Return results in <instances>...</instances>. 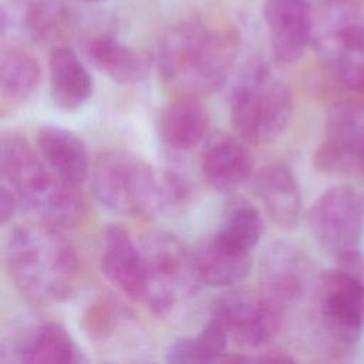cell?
I'll return each instance as SVG.
<instances>
[{"instance_id": "cell-17", "label": "cell", "mask_w": 364, "mask_h": 364, "mask_svg": "<svg viewBox=\"0 0 364 364\" xmlns=\"http://www.w3.org/2000/svg\"><path fill=\"white\" fill-rule=\"evenodd\" d=\"M246 141L219 131L205 144L200 169L206 183L219 192H233L252 175V156Z\"/></svg>"}, {"instance_id": "cell-16", "label": "cell", "mask_w": 364, "mask_h": 364, "mask_svg": "<svg viewBox=\"0 0 364 364\" xmlns=\"http://www.w3.org/2000/svg\"><path fill=\"white\" fill-rule=\"evenodd\" d=\"M101 270L104 276L128 297L142 301L145 267L139 245L127 229L118 225L105 228L101 240Z\"/></svg>"}, {"instance_id": "cell-9", "label": "cell", "mask_w": 364, "mask_h": 364, "mask_svg": "<svg viewBox=\"0 0 364 364\" xmlns=\"http://www.w3.org/2000/svg\"><path fill=\"white\" fill-rule=\"evenodd\" d=\"M309 226L333 257L358 247L364 235V193L350 185H336L323 192L309 210Z\"/></svg>"}, {"instance_id": "cell-29", "label": "cell", "mask_w": 364, "mask_h": 364, "mask_svg": "<svg viewBox=\"0 0 364 364\" xmlns=\"http://www.w3.org/2000/svg\"><path fill=\"white\" fill-rule=\"evenodd\" d=\"M85 1H94V3H97V1H104V0H85Z\"/></svg>"}, {"instance_id": "cell-18", "label": "cell", "mask_w": 364, "mask_h": 364, "mask_svg": "<svg viewBox=\"0 0 364 364\" xmlns=\"http://www.w3.org/2000/svg\"><path fill=\"white\" fill-rule=\"evenodd\" d=\"M253 188L276 225L283 229L297 226L301 215V192L293 171L286 164L264 165L255 175Z\"/></svg>"}, {"instance_id": "cell-8", "label": "cell", "mask_w": 364, "mask_h": 364, "mask_svg": "<svg viewBox=\"0 0 364 364\" xmlns=\"http://www.w3.org/2000/svg\"><path fill=\"white\" fill-rule=\"evenodd\" d=\"M313 307L328 354L348 358L364 328V274L338 264L321 272L313 287Z\"/></svg>"}, {"instance_id": "cell-6", "label": "cell", "mask_w": 364, "mask_h": 364, "mask_svg": "<svg viewBox=\"0 0 364 364\" xmlns=\"http://www.w3.org/2000/svg\"><path fill=\"white\" fill-rule=\"evenodd\" d=\"M293 115L289 87L260 60L243 67L230 92V121L246 142H272L287 128Z\"/></svg>"}, {"instance_id": "cell-3", "label": "cell", "mask_w": 364, "mask_h": 364, "mask_svg": "<svg viewBox=\"0 0 364 364\" xmlns=\"http://www.w3.org/2000/svg\"><path fill=\"white\" fill-rule=\"evenodd\" d=\"M91 178L97 199L109 210L129 216L165 213L182 203L188 193L179 175L158 169L127 151L101 154Z\"/></svg>"}, {"instance_id": "cell-23", "label": "cell", "mask_w": 364, "mask_h": 364, "mask_svg": "<svg viewBox=\"0 0 364 364\" xmlns=\"http://www.w3.org/2000/svg\"><path fill=\"white\" fill-rule=\"evenodd\" d=\"M68 0H14V21L36 43L60 38L73 23Z\"/></svg>"}, {"instance_id": "cell-11", "label": "cell", "mask_w": 364, "mask_h": 364, "mask_svg": "<svg viewBox=\"0 0 364 364\" xmlns=\"http://www.w3.org/2000/svg\"><path fill=\"white\" fill-rule=\"evenodd\" d=\"M316 279L310 259L289 242H272L260 257V291L284 313L314 287Z\"/></svg>"}, {"instance_id": "cell-22", "label": "cell", "mask_w": 364, "mask_h": 364, "mask_svg": "<svg viewBox=\"0 0 364 364\" xmlns=\"http://www.w3.org/2000/svg\"><path fill=\"white\" fill-rule=\"evenodd\" d=\"M51 95L63 109L81 107L92 94V78L75 51L68 47H55L50 54Z\"/></svg>"}, {"instance_id": "cell-28", "label": "cell", "mask_w": 364, "mask_h": 364, "mask_svg": "<svg viewBox=\"0 0 364 364\" xmlns=\"http://www.w3.org/2000/svg\"><path fill=\"white\" fill-rule=\"evenodd\" d=\"M360 171L364 176V128H363V138H361V149H360V161H358Z\"/></svg>"}, {"instance_id": "cell-1", "label": "cell", "mask_w": 364, "mask_h": 364, "mask_svg": "<svg viewBox=\"0 0 364 364\" xmlns=\"http://www.w3.org/2000/svg\"><path fill=\"white\" fill-rule=\"evenodd\" d=\"M237 48V34L232 28L199 20L182 21L169 28L161 40V78L179 97H206L228 80Z\"/></svg>"}, {"instance_id": "cell-7", "label": "cell", "mask_w": 364, "mask_h": 364, "mask_svg": "<svg viewBox=\"0 0 364 364\" xmlns=\"http://www.w3.org/2000/svg\"><path fill=\"white\" fill-rule=\"evenodd\" d=\"M139 247L145 267L142 301L152 314L165 317L195 296L203 283L193 250L164 230L146 233Z\"/></svg>"}, {"instance_id": "cell-12", "label": "cell", "mask_w": 364, "mask_h": 364, "mask_svg": "<svg viewBox=\"0 0 364 364\" xmlns=\"http://www.w3.org/2000/svg\"><path fill=\"white\" fill-rule=\"evenodd\" d=\"M363 128L360 108L333 102L324 127V135L313 154L314 168L324 175L350 172L360 161Z\"/></svg>"}, {"instance_id": "cell-26", "label": "cell", "mask_w": 364, "mask_h": 364, "mask_svg": "<svg viewBox=\"0 0 364 364\" xmlns=\"http://www.w3.org/2000/svg\"><path fill=\"white\" fill-rule=\"evenodd\" d=\"M228 334L223 327L209 318L208 324L195 337L175 340L165 350L168 363H215L222 361L228 344Z\"/></svg>"}, {"instance_id": "cell-24", "label": "cell", "mask_w": 364, "mask_h": 364, "mask_svg": "<svg viewBox=\"0 0 364 364\" xmlns=\"http://www.w3.org/2000/svg\"><path fill=\"white\" fill-rule=\"evenodd\" d=\"M41 70L37 60L23 48L4 47L0 53V91L3 105L24 102L37 88Z\"/></svg>"}, {"instance_id": "cell-20", "label": "cell", "mask_w": 364, "mask_h": 364, "mask_svg": "<svg viewBox=\"0 0 364 364\" xmlns=\"http://www.w3.org/2000/svg\"><path fill=\"white\" fill-rule=\"evenodd\" d=\"M209 115L196 98L182 97L168 104L158 117V135L175 151H189L208 134Z\"/></svg>"}, {"instance_id": "cell-15", "label": "cell", "mask_w": 364, "mask_h": 364, "mask_svg": "<svg viewBox=\"0 0 364 364\" xmlns=\"http://www.w3.org/2000/svg\"><path fill=\"white\" fill-rule=\"evenodd\" d=\"M263 18L274 58L282 64L299 61L313 38L310 4L306 0H266Z\"/></svg>"}, {"instance_id": "cell-10", "label": "cell", "mask_w": 364, "mask_h": 364, "mask_svg": "<svg viewBox=\"0 0 364 364\" xmlns=\"http://www.w3.org/2000/svg\"><path fill=\"white\" fill-rule=\"evenodd\" d=\"M286 313L262 291L232 290L218 297L210 317L237 344L257 348L269 343L280 331Z\"/></svg>"}, {"instance_id": "cell-5", "label": "cell", "mask_w": 364, "mask_h": 364, "mask_svg": "<svg viewBox=\"0 0 364 364\" xmlns=\"http://www.w3.org/2000/svg\"><path fill=\"white\" fill-rule=\"evenodd\" d=\"M313 46L337 98L364 107V3L334 0L314 20Z\"/></svg>"}, {"instance_id": "cell-25", "label": "cell", "mask_w": 364, "mask_h": 364, "mask_svg": "<svg viewBox=\"0 0 364 364\" xmlns=\"http://www.w3.org/2000/svg\"><path fill=\"white\" fill-rule=\"evenodd\" d=\"M193 255L200 279L209 286L225 287L240 283L252 267V256L233 253L210 237L202 240Z\"/></svg>"}, {"instance_id": "cell-4", "label": "cell", "mask_w": 364, "mask_h": 364, "mask_svg": "<svg viewBox=\"0 0 364 364\" xmlns=\"http://www.w3.org/2000/svg\"><path fill=\"white\" fill-rule=\"evenodd\" d=\"M1 183L9 186L34 220L55 226H74L84 213L78 185L54 172L31 145L16 132L3 134L0 142Z\"/></svg>"}, {"instance_id": "cell-2", "label": "cell", "mask_w": 364, "mask_h": 364, "mask_svg": "<svg viewBox=\"0 0 364 364\" xmlns=\"http://www.w3.org/2000/svg\"><path fill=\"white\" fill-rule=\"evenodd\" d=\"M6 266L20 294L33 304L61 303L78 282V257L58 228L34 220L17 225L7 240Z\"/></svg>"}, {"instance_id": "cell-13", "label": "cell", "mask_w": 364, "mask_h": 364, "mask_svg": "<svg viewBox=\"0 0 364 364\" xmlns=\"http://www.w3.org/2000/svg\"><path fill=\"white\" fill-rule=\"evenodd\" d=\"M81 48L98 71L122 85L144 81L152 65L149 53L121 43L109 24L87 28L81 36Z\"/></svg>"}, {"instance_id": "cell-14", "label": "cell", "mask_w": 364, "mask_h": 364, "mask_svg": "<svg viewBox=\"0 0 364 364\" xmlns=\"http://www.w3.org/2000/svg\"><path fill=\"white\" fill-rule=\"evenodd\" d=\"M67 330L54 321L24 326L9 341L1 343V361L11 364L78 363L82 361Z\"/></svg>"}, {"instance_id": "cell-19", "label": "cell", "mask_w": 364, "mask_h": 364, "mask_svg": "<svg viewBox=\"0 0 364 364\" xmlns=\"http://www.w3.org/2000/svg\"><path fill=\"white\" fill-rule=\"evenodd\" d=\"M38 154L47 165L70 183H82L90 172V158L82 139L60 125H43L37 131Z\"/></svg>"}, {"instance_id": "cell-21", "label": "cell", "mask_w": 364, "mask_h": 364, "mask_svg": "<svg viewBox=\"0 0 364 364\" xmlns=\"http://www.w3.org/2000/svg\"><path fill=\"white\" fill-rule=\"evenodd\" d=\"M263 230L260 212L246 199L235 196L225 205L222 220L209 237L233 253L252 256Z\"/></svg>"}, {"instance_id": "cell-27", "label": "cell", "mask_w": 364, "mask_h": 364, "mask_svg": "<svg viewBox=\"0 0 364 364\" xmlns=\"http://www.w3.org/2000/svg\"><path fill=\"white\" fill-rule=\"evenodd\" d=\"M18 206H20L18 200H17L16 195L13 193V191L9 186L1 183V186H0V219H1V223H6L7 220H10Z\"/></svg>"}]
</instances>
